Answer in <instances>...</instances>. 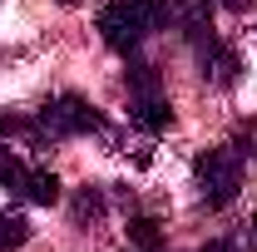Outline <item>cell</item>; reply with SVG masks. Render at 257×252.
Wrapping results in <instances>:
<instances>
[{"label":"cell","mask_w":257,"mask_h":252,"mask_svg":"<svg viewBox=\"0 0 257 252\" xmlns=\"http://www.w3.org/2000/svg\"><path fill=\"white\" fill-rule=\"evenodd\" d=\"M0 188L10 193V198L40 203V208L60 203V178H55L50 168H35V163H25L20 154H10V149H0Z\"/></svg>","instance_id":"cell-4"},{"label":"cell","mask_w":257,"mask_h":252,"mask_svg":"<svg viewBox=\"0 0 257 252\" xmlns=\"http://www.w3.org/2000/svg\"><path fill=\"white\" fill-rule=\"evenodd\" d=\"M188 45H193V55H198V69H203V79H208V84L227 89V84L237 79V55H232V50H227V45H223L213 30L193 35Z\"/></svg>","instance_id":"cell-5"},{"label":"cell","mask_w":257,"mask_h":252,"mask_svg":"<svg viewBox=\"0 0 257 252\" xmlns=\"http://www.w3.org/2000/svg\"><path fill=\"white\" fill-rule=\"evenodd\" d=\"M128 119L144 129V134H163L173 124V104L163 89H144V94H128Z\"/></svg>","instance_id":"cell-6"},{"label":"cell","mask_w":257,"mask_h":252,"mask_svg":"<svg viewBox=\"0 0 257 252\" xmlns=\"http://www.w3.org/2000/svg\"><path fill=\"white\" fill-rule=\"evenodd\" d=\"M128 252H144V247H128Z\"/></svg>","instance_id":"cell-14"},{"label":"cell","mask_w":257,"mask_h":252,"mask_svg":"<svg viewBox=\"0 0 257 252\" xmlns=\"http://www.w3.org/2000/svg\"><path fill=\"white\" fill-rule=\"evenodd\" d=\"M193 188L203 198V208H227L242 193V154L237 149H208V154H198Z\"/></svg>","instance_id":"cell-3"},{"label":"cell","mask_w":257,"mask_h":252,"mask_svg":"<svg viewBox=\"0 0 257 252\" xmlns=\"http://www.w3.org/2000/svg\"><path fill=\"white\" fill-rule=\"evenodd\" d=\"M213 5H223V10H232V15H247V10H252V0H213Z\"/></svg>","instance_id":"cell-11"},{"label":"cell","mask_w":257,"mask_h":252,"mask_svg":"<svg viewBox=\"0 0 257 252\" xmlns=\"http://www.w3.org/2000/svg\"><path fill=\"white\" fill-rule=\"evenodd\" d=\"M198 252H237L232 242H208V247H198Z\"/></svg>","instance_id":"cell-12"},{"label":"cell","mask_w":257,"mask_h":252,"mask_svg":"<svg viewBox=\"0 0 257 252\" xmlns=\"http://www.w3.org/2000/svg\"><path fill=\"white\" fill-rule=\"evenodd\" d=\"M30 237V222L20 218V213H0V252L5 247H20Z\"/></svg>","instance_id":"cell-8"},{"label":"cell","mask_w":257,"mask_h":252,"mask_svg":"<svg viewBox=\"0 0 257 252\" xmlns=\"http://www.w3.org/2000/svg\"><path fill=\"white\" fill-rule=\"evenodd\" d=\"M252 232H257V222H252Z\"/></svg>","instance_id":"cell-15"},{"label":"cell","mask_w":257,"mask_h":252,"mask_svg":"<svg viewBox=\"0 0 257 252\" xmlns=\"http://www.w3.org/2000/svg\"><path fill=\"white\" fill-rule=\"evenodd\" d=\"M94 25H99V35H104L109 50L134 55V50L163 25V0H104Z\"/></svg>","instance_id":"cell-1"},{"label":"cell","mask_w":257,"mask_h":252,"mask_svg":"<svg viewBox=\"0 0 257 252\" xmlns=\"http://www.w3.org/2000/svg\"><path fill=\"white\" fill-rule=\"evenodd\" d=\"M64 5H79V0H64Z\"/></svg>","instance_id":"cell-13"},{"label":"cell","mask_w":257,"mask_h":252,"mask_svg":"<svg viewBox=\"0 0 257 252\" xmlns=\"http://www.w3.org/2000/svg\"><path fill=\"white\" fill-rule=\"evenodd\" d=\"M0 139H30V144H40L35 119H15V114H0Z\"/></svg>","instance_id":"cell-10"},{"label":"cell","mask_w":257,"mask_h":252,"mask_svg":"<svg viewBox=\"0 0 257 252\" xmlns=\"http://www.w3.org/2000/svg\"><path fill=\"white\" fill-rule=\"evenodd\" d=\"M104 114H99L89 99L79 94H55L40 104V114H35V134H40V144H55V139H79V134H104Z\"/></svg>","instance_id":"cell-2"},{"label":"cell","mask_w":257,"mask_h":252,"mask_svg":"<svg viewBox=\"0 0 257 252\" xmlns=\"http://www.w3.org/2000/svg\"><path fill=\"white\" fill-rule=\"evenodd\" d=\"M128 242H134V247H144V252H159V222L154 218H134L128 222Z\"/></svg>","instance_id":"cell-9"},{"label":"cell","mask_w":257,"mask_h":252,"mask_svg":"<svg viewBox=\"0 0 257 252\" xmlns=\"http://www.w3.org/2000/svg\"><path fill=\"white\" fill-rule=\"evenodd\" d=\"M99 218H104V193L79 188V198H74V222H99Z\"/></svg>","instance_id":"cell-7"}]
</instances>
